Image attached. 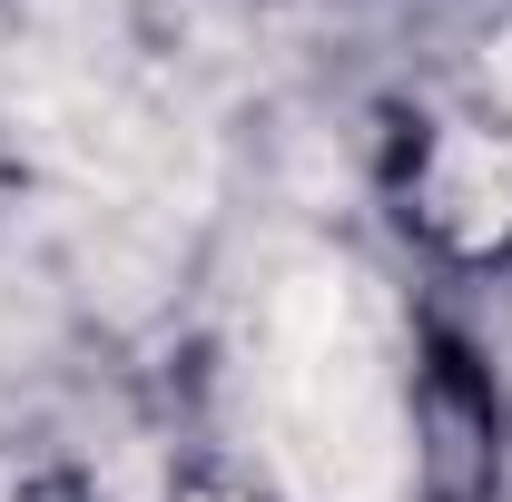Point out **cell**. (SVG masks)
<instances>
[{
	"label": "cell",
	"instance_id": "2",
	"mask_svg": "<svg viewBox=\"0 0 512 502\" xmlns=\"http://www.w3.org/2000/svg\"><path fill=\"white\" fill-rule=\"evenodd\" d=\"M434 207H444V237L463 247H483V237H503L512 227V168L493 138H453L444 158H434Z\"/></svg>",
	"mask_w": 512,
	"mask_h": 502
},
{
	"label": "cell",
	"instance_id": "1",
	"mask_svg": "<svg viewBox=\"0 0 512 502\" xmlns=\"http://www.w3.org/2000/svg\"><path fill=\"white\" fill-rule=\"evenodd\" d=\"M256 434L306 502H384L404 473L375 306L335 256H286L256 296Z\"/></svg>",
	"mask_w": 512,
	"mask_h": 502
}]
</instances>
